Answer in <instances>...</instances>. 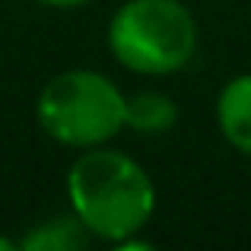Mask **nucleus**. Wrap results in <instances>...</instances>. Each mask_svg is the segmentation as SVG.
I'll list each match as a JSON object with an SVG mask.
<instances>
[{"mask_svg": "<svg viewBox=\"0 0 251 251\" xmlns=\"http://www.w3.org/2000/svg\"><path fill=\"white\" fill-rule=\"evenodd\" d=\"M89 239H92V232L70 210V213H57V216L35 223L19 239V251H83L89 245Z\"/></svg>", "mask_w": 251, "mask_h": 251, "instance_id": "nucleus-5", "label": "nucleus"}, {"mask_svg": "<svg viewBox=\"0 0 251 251\" xmlns=\"http://www.w3.org/2000/svg\"><path fill=\"white\" fill-rule=\"evenodd\" d=\"M67 201L92 239L115 245L150 223L156 210V188L134 156L89 147L67 172Z\"/></svg>", "mask_w": 251, "mask_h": 251, "instance_id": "nucleus-1", "label": "nucleus"}, {"mask_svg": "<svg viewBox=\"0 0 251 251\" xmlns=\"http://www.w3.org/2000/svg\"><path fill=\"white\" fill-rule=\"evenodd\" d=\"M178 124V105L166 92H134L124 105V127H130L140 137L169 134Z\"/></svg>", "mask_w": 251, "mask_h": 251, "instance_id": "nucleus-6", "label": "nucleus"}, {"mask_svg": "<svg viewBox=\"0 0 251 251\" xmlns=\"http://www.w3.org/2000/svg\"><path fill=\"white\" fill-rule=\"evenodd\" d=\"M216 127L232 150L251 156V74L232 76L216 96Z\"/></svg>", "mask_w": 251, "mask_h": 251, "instance_id": "nucleus-4", "label": "nucleus"}, {"mask_svg": "<svg viewBox=\"0 0 251 251\" xmlns=\"http://www.w3.org/2000/svg\"><path fill=\"white\" fill-rule=\"evenodd\" d=\"M45 6H54V10H76V6H86L89 0H38Z\"/></svg>", "mask_w": 251, "mask_h": 251, "instance_id": "nucleus-7", "label": "nucleus"}, {"mask_svg": "<svg viewBox=\"0 0 251 251\" xmlns=\"http://www.w3.org/2000/svg\"><path fill=\"white\" fill-rule=\"evenodd\" d=\"M127 96L99 70H64L38 92L35 118L54 143L70 150L105 147L124 130Z\"/></svg>", "mask_w": 251, "mask_h": 251, "instance_id": "nucleus-3", "label": "nucleus"}, {"mask_svg": "<svg viewBox=\"0 0 251 251\" xmlns=\"http://www.w3.org/2000/svg\"><path fill=\"white\" fill-rule=\"evenodd\" d=\"M108 51L124 70L172 76L197 54V23L181 0H127L108 23Z\"/></svg>", "mask_w": 251, "mask_h": 251, "instance_id": "nucleus-2", "label": "nucleus"}, {"mask_svg": "<svg viewBox=\"0 0 251 251\" xmlns=\"http://www.w3.org/2000/svg\"><path fill=\"white\" fill-rule=\"evenodd\" d=\"M0 251H19V242L6 239V235H0Z\"/></svg>", "mask_w": 251, "mask_h": 251, "instance_id": "nucleus-8", "label": "nucleus"}]
</instances>
